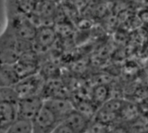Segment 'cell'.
Returning <instances> with one entry per match:
<instances>
[{"mask_svg": "<svg viewBox=\"0 0 148 133\" xmlns=\"http://www.w3.org/2000/svg\"><path fill=\"white\" fill-rule=\"evenodd\" d=\"M33 50V42L18 38L5 26L0 34V63L15 64L25 52Z\"/></svg>", "mask_w": 148, "mask_h": 133, "instance_id": "cell-1", "label": "cell"}, {"mask_svg": "<svg viewBox=\"0 0 148 133\" xmlns=\"http://www.w3.org/2000/svg\"><path fill=\"white\" fill-rule=\"evenodd\" d=\"M6 27L9 28L18 38L33 42L37 34L38 28L27 18L22 17L18 13L11 14L8 18Z\"/></svg>", "mask_w": 148, "mask_h": 133, "instance_id": "cell-2", "label": "cell"}, {"mask_svg": "<svg viewBox=\"0 0 148 133\" xmlns=\"http://www.w3.org/2000/svg\"><path fill=\"white\" fill-rule=\"evenodd\" d=\"M45 85L44 77L39 73H35L20 79L14 85V88L19 98H24L33 96H42Z\"/></svg>", "mask_w": 148, "mask_h": 133, "instance_id": "cell-3", "label": "cell"}, {"mask_svg": "<svg viewBox=\"0 0 148 133\" xmlns=\"http://www.w3.org/2000/svg\"><path fill=\"white\" fill-rule=\"evenodd\" d=\"M61 122L53 112L45 105L32 121V133H52Z\"/></svg>", "mask_w": 148, "mask_h": 133, "instance_id": "cell-4", "label": "cell"}, {"mask_svg": "<svg viewBox=\"0 0 148 133\" xmlns=\"http://www.w3.org/2000/svg\"><path fill=\"white\" fill-rule=\"evenodd\" d=\"M45 99L42 96L20 98L18 103V119L32 121L43 108Z\"/></svg>", "mask_w": 148, "mask_h": 133, "instance_id": "cell-5", "label": "cell"}, {"mask_svg": "<svg viewBox=\"0 0 148 133\" xmlns=\"http://www.w3.org/2000/svg\"><path fill=\"white\" fill-rule=\"evenodd\" d=\"M45 105L48 107L57 118L62 123L67 116L74 110L72 104L62 98H48L45 99Z\"/></svg>", "mask_w": 148, "mask_h": 133, "instance_id": "cell-6", "label": "cell"}, {"mask_svg": "<svg viewBox=\"0 0 148 133\" xmlns=\"http://www.w3.org/2000/svg\"><path fill=\"white\" fill-rule=\"evenodd\" d=\"M17 120L18 103H0V133H5Z\"/></svg>", "mask_w": 148, "mask_h": 133, "instance_id": "cell-7", "label": "cell"}, {"mask_svg": "<svg viewBox=\"0 0 148 133\" xmlns=\"http://www.w3.org/2000/svg\"><path fill=\"white\" fill-rule=\"evenodd\" d=\"M64 122L69 125L75 133H85L91 126L87 117L75 109L67 116Z\"/></svg>", "mask_w": 148, "mask_h": 133, "instance_id": "cell-8", "label": "cell"}, {"mask_svg": "<svg viewBox=\"0 0 148 133\" xmlns=\"http://www.w3.org/2000/svg\"><path fill=\"white\" fill-rule=\"evenodd\" d=\"M56 38V31L52 27L46 25L40 26L38 28L33 44L41 50L47 49L54 44Z\"/></svg>", "mask_w": 148, "mask_h": 133, "instance_id": "cell-9", "label": "cell"}, {"mask_svg": "<svg viewBox=\"0 0 148 133\" xmlns=\"http://www.w3.org/2000/svg\"><path fill=\"white\" fill-rule=\"evenodd\" d=\"M19 80L13 64L0 63V87L14 86Z\"/></svg>", "mask_w": 148, "mask_h": 133, "instance_id": "cell-10", "label": "cell"}, {"mask_svg": "<svg viewBox=\"0 0 148 133\" xmlns=\"http://www.w3.org/2000/svg\"><path fill=\"white\" fill-rule=\"evenodd\" d=\"M20 98L14 86L0 87V103H18Z\"/></svg>", "mask_w": 148, "mask_h": 133, "instance_id": "cell-11", "label": "cell"}, {"mask_svg": "<svg viewBox=\"0 0 148 133\" xmlns=\"http://www.w3.org/2000/svg\"><path fill=\"white\" fill-rule=\"evenodd\" d=\"M5 133H32V122L24 119H18Z\"/></svg>", "mask_w": 148, "mask_h": 133, "instance_id": "cell-12", "label": "cell"}, {"mask_svg": "<svg viewBox=\"0 0 148 133\" xmlns=\"http://www.w3.org/2000/svg\"><path fill=\"white\" fill-rule=\"evenodd\" d=\"M52 133H75V132L64 122H62L55 128Z\"/></svg>", "mask_w": 148, "mask_h": 133, "instance_id": "cell-13", "label": "cell"}, {"mask_svg": "<svg viewBox=\"0 0 148 133\" xmlns=\"http://www.w3.org/2000/svg\"><path fill=\"white\" fill-rule=\"evenodd\" d=\"M112 133H127V131L122 128H118L116 130H112Z\"/></svg>", "mask_w": 148, "mask_h": 133, "instance_id": "cell-14", "label": "cell"}, {"mask_svg": "<svg viewBox=\"0 0 148 133\" xmlns=\"http://www.w3.org/2000/svg\"><path fill=\"white\" fill-rule=\"evenodd\" d=\"M106 133H112V130H109L108 131H106Z\"/></svg>", "mask_w": 148, "mask_h": 133, "instance_id": "cell-15", "label": "cell"}, {"mask_svg": "<svg viewBox=\"0 0 148 133\" xmlns=\"http://www.w3.org/2000/svg\"><path fill=\"white\" fill-rule=\"evenodd\" d=\"M85 133H92V132H91V131H90V130H87V131H86V132H85Z\"/></svg>", "mask_w": 148, "mask_h": 133, "instance_id": "cell-16", "label": "cell"}]
</instances>
